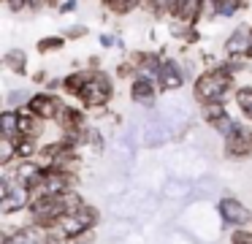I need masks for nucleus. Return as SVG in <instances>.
<instances>
[{
    "instance_id": "f257e3e1",
    "label": "nucleus",
    "mask_w": 252,
    "mask_h": 244,
    "mask_svg": "<svg viewBox=\"0 0 252 244\" xmlns=\"http://www.w3.org/2000/svg\"><path fill=\"white\" fill-rule=\"evenodd\" d=\"M236 79L230 73H225L220 65L214 68H203L201 73L192 81V101L198 106H206V103H225V98L236 92Z\"/></svg>"
},
{
    "instance_id": "f03ea898",
    "label": "nucleus",
    "mask_w": 252,
    "mask_h": 244,
    "mask_svg": "<svg viewBox=\"0 0 252 244\" xmlns=\"http://www.w3.org/2000/svg\"><path fill=\"white\" fill-rule=\"evenodd\" d=\"M111 101H114V76L109 70H90V81L79 95V106L90 117H106Z\"/></svg>"
},
{
    "instance_id": "7ed1b4c3",
    "label": "nucleus",
    "mask_w": 252,
    "mask_h": 244,
    "mask_svg": "<svg viewBox=\"0 0 252 244\" xmlns=\"http://www.w3.org/2000/svg\"><path fill=\"white\" fill-rule=\"evenodd\" d=\"M222 155L233 163L252 157V125L244 119H236L230 130L222 136Z\"/></svg>"
},
{
    "instance_id": "20e7f679",
    "label": "nucleus",
    "mask_w": 252,
    "mask_h": 244,
    "mask_svg": "<svg viewBox=\"0 0 252 244\" xmlns=\"http://www.w3.org/2000/svg\"><path fill=\"white\" fill-rule=\"evenodd\" d=\"M214 209H217V217L222 220V225H228L230 231L247 228L252 222V211L247 209V204L241 198H236V195H222Z\"/></svg>"
},
{
    "instance_id": "39448f33",
    "label": "nucleus",
    "mask_w": 252,
    "mask_h": 244,
    "mask_svg": "<svg viewBox=\"0 0 252 244\" xmlns=\"http://www.w3.org/2000/svg\"><path fill=\"white\" fill-rule=\"evenodd\" d=\"M63 106H65V101H63L57 92H49V90H38L33 92V98H30L28 108L35 114V117H41L44 122H55L57 114L63 111Z\"/></svg>"
},
{
    "instance_id": "423d86ee",
    "label": "nucleus",
    "mask_w": 252,
    "mask_h": 244,
    "mask_svg": "<svg viewBox=\"0 0 252 244\" xmlns=\"http://www.w3.org/2000/svg\"><path fill=\"white\" fill-rule=\"evenodd\" d=\"M187 68L179 63L176 57H165L163 60V68H160V73H158V87H160V92H176V90H182V87L187 84Z\"/></svg>"
},
{
    "instance_id": "0eeeda50",
    "label": "nucleus",
    "mask_w": 252,
    "mask_h": 244,
    "mask_svg": "<svg viewBox=\"0 0 252 244\" xmlns=\"http://www.w3.org/2000/svg\"><path fill=\"white\" fill-rule=\"evenodd\" d=\"M158 95H160V87H158V79L147 73H138L136 79L130 81V101L138 103L144 108H152L158 103Z\"/></svg>"
},
{
    "instance_id": "6e6552de",
    "label": "nucleus",
    "mask_w": 252,
    "mask_h": 244,
    "mask_svg": "<svg viewBox=\"0 0 252 244\" xmlns=\"http://www.w3.org/2000/svg\"><path fill=\"white\" fill-rule=\"evenodd\" d=\"M201 122L206 125V128L217 130L220 136H225L236 119L230 117L228 103H206V106H201Z\"/></svg>"
},
{
    "instance_id": "1a4fd4ad",
    "label": "nucleus",
    "mask_w": 252,
    "mask_h": 244,
    "mask_svg": "<svg viewBox=\"0 0 252 244\" xmlns=\"http://www.w3.org/2000/svg\"><path fill=\"white\" fill-rule=\"evenodd\" d=\"M250 43H252L250 27H236V30H230V35L225 38L222 54H225V57H233V60H244V57H247V49H250Z\"/></svg>"
},
{
    "instance_id": "9d476101",
    "label": "nucleus",
    "mask_w": 252,
    "mask_h": 244,
    "mask_svg": "<svg viewBox=\"0 0 252 244\" xmlns=\"http://www.w3.org/2000/svg\"><path fill=\"white\" fill-rule=\"evenodd\" d=\"M19 111V136L22 139H30V141H41L46 133V122L41 117H35L28 106L25 108H17Z\"/></svg>"
},
{
    "instance_id": "9b49d317",
    "label": "nucleus",
    "mask_w": 252,
    "mask_h": 244,
    "mask_svg": "<svg viewBox=\"0 0 252 244\" xmlns=\"http://www.w3.org/2000/svg\"><path fill=\"white\" fill-rule=\"evenodd\" d=\"M87 81H90V70L87 68H73V70H68V73L63 76V92H65L68 98H73V101H79V95L84 92Z\"/></svg>"
},
{
    "instance_id": "f8f14e48",
    "label": "nucleus",
    "mask_w": 252,
    "mask_h": 244,
    "mask_svg": "<svg viewBox=\"0 0 252 244\" xmlns=\"http://www.w3.org/2000/svg\"><path fill=\"white\" fill-rule=\"evenodd\" d=\"M0 139H3V144H11L14 139H19V111L17 108H3V114H0Z\"/></svg>"
},
{
    "instance_id": "ddd939ff",
    "label": "nucleus",
    "mask_w": 252,
    "mask_h": 244,
    "mask_svg": "<svg viewBox=\"0 0 252 244\" xmlns=\"http://www.w3.org/2000/svg\"><path fill=\"white\" fill-rule=\"evenodd\" d=\"M3 68H6L8 73H14V76H28V70H30L28 52H25V49H19V46L8 49L6 57H3Z\"/></svg>"
},
{
    "instance_id": "4468645a",
    "label": "nucleus",
    "mask_w": 252,
    "mask_h": 244,
    "mask_svg": "<svg viewBox=\"0 0 252 244\" xmlns=\"http://www.w3.org/2000/svg\"><path fill=\"white\" fill-rule=\"evenodd\" d=\"M233 103L239 108L241 119L252 125V84H239L233 92Z\"/></svg>"
},
{
    "instance_id": "2eb2a0df",
    "label": "nucleus",
    "mask_w": 252,
    "mask_h": 244,
    "mask_svg": "<svg viewBox=\"0 0 252 244\" xmlns=\"http://www.w3.org/2000/svg\"><path fill=\"white\" fill-rule=\"evenodd\" d=\"M65 43H68L65 35H44V38H38V43H35V52L44 54V57H49V54L63 52Z\"/></svg>"
},
{
    "instance_id": "dca6fc26",
    "label": "nucleus",
    "mask_w": 252,
    "mask_h": 244,
    "mask_svg": "<svg viewBox=\"0 0 252 244\" xmlns=\"http://www.w3.org/2000/svg\"><path fill=\"white\" fill-rule=\"evenodd\" d=\"M33 98V92L25 90V87H14V90L6 92V108H25Z\"/></svg>"
},
{
    "instance_id": "f3484780",
    "label": "nucleus",
    "mask_w": 252,
    "mask_h": 244,
    "mask_svg": "<svg viewBox=\"0 0 252 244\" xmlns=\"http://www.w3.org/2000/svg\"><path fill=\"white\" fill-rule=\"evenodd\" d=\"M171 35L179 38L185 46H192V43L201 41V33H198V27H192V25H179V22H176V27L171 30Z\"/></svg>"
},
{
    "instance_id": "a211bd4d",
    "label": "nucleus",
    "mask_w": 252,
    "mask_h": 244,
    "mask_svg": "<svg viewBox=\"0 0 252 244\" xmlns=\"http://www.w3.org/2000/svg\"><path fill=\"white\" fill-rule=\"evenodd\" d=\"M76 214H79V220H82L87 228H93V231L100 225V211H98V206H93V204H84Z\"/></svg>"
},
{
    "instance_id": "6ab92c4d",
    "label": "nucleus",
    "mask_w": 252,
    "mask_h": 244,
    "mask_svg": "<svg viewBox=\"0 0 252 244\" xmlns=\"http://www.w3.org/2000/svg\"><path fill=\"white\" fill-rule=\"evenodd\" d=\"M136 76H138V68H136V65H133V63H130V60H127V57H122L120 63L114 65V79H122V81H133V79H136Z\"/></svg>"
},
{
    "instance_id": "aec40b11",
    "label": "nucleus",
    "mask_w": 252,
    "mask_h": 244,
    "mask_svg": "<svg viewBox=\"0 0 252 244\" xmlns=\"http://www.w3.org/2000/svg\"><path fill=\"white\" fill-rule=\"evenodd\" d=\"M90 33V27L87 25H82V22H76V25H68L65 30H63V35L68 38V41H82L84 35Z\"/></svg>"
},
{
    "instance_id": "412c9836",
    "label": "nucleus",
    "mask_w": 252,
    "mask_h": 244,
    "mask_svg": "<svg viewBox=\"0 0 252 244\" xmlns=\"http://www.w3.org/2000/svg\"><path fill=\"white\" fill-rule=\"evenodd\" d=\"M87 144L93 146L95 152H100V149H103V144H106L103 133H100L98 128H93V125H90V130H87Z\"/></svg>"
},
{
    "instance_id": "4be33fe9",
    "label": "nucleus",
    "mask_w": 252,
    "mask_h": 244,
    "mask_svg": "<svg viewBox=\"0 0 252 244\" xmlns=\"http://www.w3.org/2000/svg\"><path fill=\"white\" fill-rule=\"evenodd\" d=\"M230 244H252V228H236V231H230Z\"/></svg>"
},
{
    "instance_id": "5701e85b",
    "label": "nucleus",
    "mask_w": 252,
    "mask_h": 244,
    "mask_svg": "<svg viewBox=\"0 0 252 244\" xmlns=\"http://www.w3.org/2000/svg\"><path fill=\"white\" fill-rule=\"evenodd\" d=\"M98 43H100L103 49H114V46L120 49V46H122V41L114 35V33H100V35H98Z\"/></svg>"
},
{
    "instance_id": "b1692460",
    "label": "nucleus",
    "mask_w": 252,
    "mask_h": 244,
    "mask_svg": "<svg viewBox=\"0 0 252 244\" xmlns=\"http://www.w3.org/2000/svg\"><path fill=\"white\" fill-rule=\"evenodd\" d=\"M49 79H52V73L46 68H38V70H33V73H30V81H33V84H38V87H46V84H49Z\"/></svg>"
},
{
    "instance_id": "393cba45",
    "label": "nucleus",
    "mask_w": 252,
    "mask_h": 244,
    "mask_svg": "<svg viewBox=\"0 0 252 244\" xmlns=\"http://www.w3.org/2000/svg\"><path fill=\"white\" fill-rule=\"evenodd\" d=\"M84 68H87V70H106V68H103V60H100V54H90L87 63H84Z\"/></svg>"
},
{
    "instance_id": "a878e982",
    "label": "nucleus",
    "mask_w": 252,
    "mask_h": 244,
    "mask_svg": "<svg viewBox=\"0 0 252 244\" xmlns=\"http://www.w3.org/2000/svg\"><path fill=\"white\" fill-rule=\"evenodd\" d=\"M95 239H98V231H84L82 236L73 239V244H95Z\"/></svg>"
},
{
    "instance_id": "bb28decb",
    "label": "nucleus",
    "mask_w": 252,
    "mask_h": 244,
    "mask_svg": "<svg viewBox=\"0 0 252 244\" xmlns=\"http://www.w3.org/2000/svg\"><path fill=\"white\" fill-rule=\"evenodd\" d=\"M79 3H82V0H63L57 11H60V14H73V11L79 8Z\"/></svg>"
},
{
    "instance_id": "cd10ccee",
    "label": "nucleus",
    "mask_w": 252,
    "mask_h": 244,
    "mask_svg": "<svg viewBox=\"0 0 252 244\" xmlns=\"http://www.w3.org/2000/svg\"><path fill=\"white\" fill-rule=\"evenodd\" d=\"M44 90L57 92V95H60V92H63V76H52V79H49V84H46Z\"/></svg>"
},
{
    "instance_id": "c85d7f7f",
    "label": "nucleus",
    "mask_w": 252,
    "mask_h": 244,
    "mask_svg": "<svg viewBox=\"0 0 252 244\" xmlns=\"http://www.w3.org/2000/svg\"><path fill=\"white\" fill-rule=\"evenodd\" d=\"M44 8V0H28V11H41Z\"/></svg>"
},
{
    "instance_id": "c756f323",
    "label": "nucleus",
    "mask_w": 252,
    "mask_h": 244,
    "mask_svg": "<svg viewBox=\"0 0 252 244\" xmlns=\"http://www.w3.org/2000/svg\"><path fill=\"white\" fill-rule=\"evenodd\" d=\"M63 0H44V8H60Z\"/></svg>"
},
{
    "instance_id": "7c9ffc66",
    "label": "nucleus",
    "mask_w": 252,
    "mask_h": 244,
    "mask_svg": "<svg viewBox=\"0 0 252 244\" xmlns=\"http://www.w3.org/2000/svg\"><path fill=\"white\" fill-rule=\"evenodd\" d=\"M244 60H247V63H252V43H250V49H247V57Z\"/></svg>"
},
{
    "instance_id": "2f4dec72",
    "label": "nucleus",
    "mask_w": 252,
    "mask_h": 244,
    "mask_svg": "<svg viewBox=\"0 0 252 244\" xmlns=\"http://www.w3.org/2000/svg\"><path fill=\"white\" fill-rule=\"evenodd\" d=\"M0 244H11V242H8V239H0Z\"/></svg>"
},
{
    "instance_id": "473e14b6",
    "label": "nucleus",
    "mask_w": 252,
    "mask_h": 244,
    "mask_svg": "<svg viewBox=\"0 0 252 244\" xmlns=\"http://www.w3.org/2000/svg\"><path fill=\"white\" fill-rule=\"evenodd\" d=\"M250 33H252V25H250Z\"/></svg>"
}]
</instances>
